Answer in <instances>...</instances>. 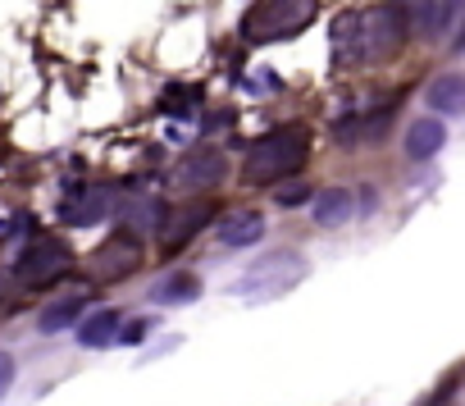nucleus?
<instances>
[{
    "label": "nucleus",
    "mask_w": 465,
    "mask_h": 406,
    "mask_svg": "<svg viewBox=\"0 0 465 406\" xmlns=\"http://www.w3.org/2000/svg\"><path fill=\"white\" fill-rule=\"evenodd\" d=\"M406 42V15L397 5H374L365 15H342L333 28L338 64H374L388 60Z\"/></svg>",
    "instance_id": "nucleus-1"
},
{
    "label": "nucleus",
    "mask_w": 465,
    "mask_h": 406,
    "mask_svg": "<svg viewBox=\"0 0 465 406\" xmlns=\"http://www.w3.org/2000/svg\"><path fill=\"white\" fill-rule=\"evenodd\" d=\"M306 274H311L306 256L270 252V256H261L252 270H242V274H238V283H232V297H242V302H274V297L292 292Z\"/></svg>",
    "instance_id": "nucleus-2"
},
{
    "label": "nucleus",
    "mask_w": 465,
    "mask_h": 406,
    "mask_svg": "<svg viewBox=\"0 0 465 406\" xmlns=\"http://www.w3.org/2000/svg\"><path fill=\"white\" fill-rule=\"evenodd\" d=\"M306 151H311V137L302 128H274V133H265L252 146V155H247V183H279V178L297 173L302 160H306Z\"/></svg>",
    "instance_id": "nucleus-3"
},
{
    "label": "nucleus",
    "mask_w": 465,
    "mask_h": 406,
    "mask_svg": "<svg viewBox=\"0 0 465 406\" xmlns=\"http://www.w3.org/2000/svg\"><path fill=\"white\" fill-rule=\"evenodd\" d=\"M311 19H315V0H261L247 19V33L256 42H279V37H297Z\"/></svg>",
    "instance_id": "nucleus-4"
},
{
    "label": "nucleus",
    "mask_w": 465,
    "mask_h": 406,
    "mask_svg": "<svg viewBox=\"0 0 465 406\" xmlns=\"http://www.w3.org/2000/svg\"><path fill=\"white\" fill-rule=\"evenodd\" d=\"M64 270H69V252H64L60 243H51V238L33 243V247H28V252L19 256V265H15L19 283H28V288H42V283L60 279Z\"/></svg>",
    "instance_id": "nucleus-5"
},
{
    "label": "nucleus",
    "mask_w": 465,
    "mask_h": 406,
    "mask_svg": "<svg viewBox=\"0 0 465 406\" xmlns=\"http://www.w3.org/2000/svg\"><path fill=\"white\" fill-rule=\"evenodd\" d=\"M110 187H101V183H87V187H78L74 196H64V206H60V220L64 224H74V229H92V224H101L105 215H110Z\"/></svg>",
    "instance_id": "nucleus-6"
},
{
    "label": "nucleus",
    "mask_w": 465,
    "mask_h": 406,
    "mask_svg": "<svg viewBox=\"0 0 465 406\" xmlns=\"http://www.w3.org/2000/svg\"><path fill=\"white\" fill-rule=\"evenodd\" d=\"M261 238H265V220H261L256 211H232V215H223V220L214 224V243H219L223 252L256 247Z\"/></svg>",
    "instance_id": "nucleus-7"
},
{
    "label": "nucleus",
    "mask_w": 465,
    "mask_h": 406,
    "mask_svg": "<svg viewBox=\"0 0 465 406\" xmlns=\"http://www.w3.org/2000/svg\"><path fill=\"white\" fill-rule=\"evenodd\" d=\"M210 215H214L210 201H201V206H187V211L164 215V224H160V243H164V247H183V243H192V238H196L205 224H210Z\"/></svg>",
    "instance_id": "nucleus-8"
},
{
    "label": "nucleus",
    "mask_w": 465,
    "mask_h": 406,
    "mask_svg": "<svg viewBox=\"0 0 465 406\" xmlns=\"http://www.w3.org/2000/svg\"><path fill=\"white\" fill-rule=\"evenodd\" d=\"M223 173H228V164H223L219 151H192L183 160V169H178V183L192 187V192H201V187H214Z\"/></svg>",
    "instance_id": "nucleus-9"
},
{
    "label": "nucleus",
    "mask_w": 465,
    "mask_h": 406,
    "mask_svg": "<svg viewBox=\"0 0 465 406\" xmlns=\"http://www.w3.org/2000/svg\"><path fill=\"white\" fill-rule=\"evenodd\" d=\"M315 224L320 229H342L351 215H356V196L347 192V187H329V192H320L315 196Z\"/></svg>",
    "instance_id": "nucleus-10"
},
{
    "label": "nucleus",
    "mask_w": 465,
    "mask_h": 406,
    "mask_svg": "<svg viewBox=\"0 0 465 406\" xmlns=\"http://www.w3.org/2000/svg\"><path fill=\"white\" fill-rule=\"evenodd\" d=\"M442 142H447V128H442L438 114L415 119V124L406 128V155H411V160H429V155H438Z\"/></svg>",
    "instance_id": "nucleus-11"
},
{
    "label": "nucleus",
    "mask_w": 465,
    "mask_h": 406,
    "mask_svg": "<svg viewBox=\"0 0 465 406\" xmlns=\"http://www.w3.org/2000/svg\"><path fill=\"white\" fill-rule=\"evenodd\" d=\"M433 114H465V74H442L424 92Z\"/></svg>",
    "instance_id": "nucleus-12"
},
{
    "label": "nucleus",
    "mask_w": 465,
    "mask_h": 406,
    "mask_svg": "<svg viewBox=\"0 0 465 406\" xmlns=\"http://www.w3.org/2000/svg\"><path fill=\"white\" fill-rule=\"evenodd\" d=\"M142 265V247H133V243H114V247H105V252H96L92 256V270L105 279H124V274H133Z\"/></svg>",
    "instance_id": "nucleus-13"
},
{
    "label": "nucleus",
    "mask_w": 465,
    "mask_h": 406,
    "mask_svg": "<svg viewBox=\"0 0 465 406\" xmlns=\"http://www.w3.org/2000/svg\"><path fill=\"white\" fill-rule=\"evenodd\" d=\"M119 311H92L87 320H78V342L83 347H110L124 329H119Z\"/></svg>",
    "instance_id": "nucleus-14"
},
{
    "label": "nucleus",
    "mask_w": 465,
    "mask_h": 406,
    "mask_svg": "<svg viewBox=\"0 0 465 406\" xmlns=\"http://www.w3.org/2000/svg\"><path fill=\"white\" fill-rule=\"evenodd\" d=\"M196 297H201V279H196V274H169L164 283L151 288V302H155V306H187V302H196Z\"/></svg>",
    "instance_id": "nucleus-15"
},
{
    "label": "nucleus",
    "mask_w": 465,
    "mask_h": 406,
    "mask_svg": "<svg viewBox=\"0 0 465 406\" xmlns=\"http://www.w3.org/2000/svg\"><path fill=\"white\" fill-rule=\"evenodd\" d=\"M83 311H87V297H60V302H51V306L42 311L37 329H42V333H64V329H74V324L83 320Z\"/></svg>",
    "instance_id": "nucleus-16"
},
{
    "label": "nucleus",
    "mask_w": 465,
    "mask_h": 406,
    "mask_svg": "<svg viewBox=\"0 0 465 406\" xmlns=\"http://www.w3.org/2000/svg\"><path fill=\"white\" fill-rule=\"evenodd\" d=\"M460 24H465V0H433L429 5V19H424L429 37H451V28Z\"/></svg>",
    "instance_id": "nucleus-17"
},
{
    "label": "nucleus",
    "mask_w": 465,
    "mask_h": 406,
    "mask_svg": "<svg viewBox=\"0 0 465 406\" xmlns=\"http://www.w3.org/2000/svg\"><path fill=\"white\" fill-rule=\"evenodd\" d=\"M164 215H169V211L160 206V201H151V196H146V201H142V196H133L128 206H124V224H137V229H142V224H146V229H160V224H164Z\"/></svg>",
    "instance_id": "nucleus-18"
},
{
    "label": "nucleus",
    "mask_w": 465,
    "mask_h": 406,
    "mask_svg": "<svg viewBox=\"0 0 465 406\" xmlns=\"http://www.w3.org/2000/svg\"><path fill=\"white\" fill-rule=\"evenodd\" d=\"M10 388H15V356L0 352V397H5Z\"/></svg>",
    "instance_id": "nucleus-19"
},
{
    "label": "nucleus",
    "mask_w": 465,
    "mask_h": 406,
    "mask_svg": "<svg viewBox=\"0 0 465 406\" xmlns=\"http://www.w3.org/2000/svg\"><path fill=\"white\" fill-rule=\"evenodd\" d=\"M306 196H311V192H306L302 183H292V187H279V206H302Z\"/></svg>",
    "instance_id": "nucleus-20"
},
{
    "label": "nucleus",
    "mask_w": 465,
    "mask_h": 406,
    "mask_svg": "<svg viewBox=\"0 0 465 406\" xmlns=\"http://www.w3.org/2000/svg\"><path fill=\"white\" fill-rule=\"evenodd\" d=\"M451 46H456V51H465V33H460V37H451Z\"/></svg>",
    "instance_id": "nucleus-21"
}]
</instances>
